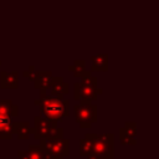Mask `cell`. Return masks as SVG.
Returning a JSON list of instances; mask_svg holds the SVG:
<instances>
[{"mask_svg": "<svg viewBox=\"0 0 159 159\" xmlns=\"http://www.w3.org/2000/svg\"><path fill=\"white\" fill-rule=\"evenodd\" d=\"M31 134L35 139H46L55 137H63V129L58 128L56 122L48 120L42 116H35L34 127L30 128Z\"/></svg>", "mask_w": 159, "mask_h": 159, "instance_id": "obj_4", "label": "cell"}, {"mask_svg": "<svg viewBox=\"0 0 159 159\" xmlns=\"http://www.w3.org/2000/svg\"><path fill=\"white\" fill-rule=\"evenodd\" d=\"M137 123L125 122L124 127L119 130V139L122 145H135L137 144Z\"/></svg>", "mask_w": 159, "mask_h": 159, "instance_id": "obj_7", "label": "cell"}, {"mask_svg": "<svg viewBox=\"0 0 159 159\" xmlns=\"http://www.w3.org/2000/svg\"><path fill=\"white\" fill-rule=\"evenodd\" d=\"M36 73H37V70L35 68V66H34V65H30L29 68L22 72V76H24L25 78H27L29 81H34L35 77H36Z\"/></svg>", "mask_w": 159, "mask_h": 159, "instance_id": "obj_18", "label": "cell"}, {"mask_svg": "<svg viewBox=\"0 0 159 159\" xmlns=\"http://www.w3.org/2000/svg\"><path fill=\"white\" fill-rule=\"evenodd\" d=\"M91 72H107L108 71V55L98 53L91 57Z\"/></svg>", "mask_w": 159, "mask_h": 159, "instance_id": "obj_12", "label": "cell"}, {"mask_svg": "<svg viewBox=\"0 0 159 159\" xmlns=\"http://www.w3.org/2000/svg\"><path fill=\"white\" fill-rule=\"evenodd\" d=\"M102 93L103 89L97 86V77L92 76L91 71H86L80 81L73 84V97L80 103H92Z\"/></svg>", "mask_w": 159, "mask_h": 159, "instance_id": "obj_2", "label": "cell"}, {"mask_svg": "<svg viewBox=\"0 0 159 159\" xmlns=\"http://www.w3.org/2000/svg\"><path fill=\"white\" fill-rule=\"evenodd\" d=\"M52 72L51 71H37L34 82V87L40 89L41 93H46V91L50 88L51 82H52Z\"/></svg>", "mask_w": 159, "mask_h": 159, "instance_id": "obj_8", "label": "cell"}, {"mask_svg": "<svg viewBox=\"0 0 159 159\" xmlns=\"http://www.w3.org/2000/svg\"><path fill=\"white\" fill-rule=\"evenodd\" d=\"M0 114L11 116L12 118H15L19 116V107L14 104L11 99L0 101Z\"/></svg>", "mask_w": 159, "mask_h": 159, "instance_id": "obj_16", "label": "cell"}, {"mask_svg": "<svg viewBox=\"0 0 159 159\" xmlns=\"http://www.w3.org/2000/svg\"><path fill=\"white\" fill-rule=\"evenodd\" d=\"M96 137H97L96 133H87L84 138L80 140V155L81 157H88L92 153Z\"/></svg>", "mask_w": 159, "mask_h": 159, "instance_id": "obj_13", "label": "cell"}, {"mask_svg": "<svg viewBox=\"0 0 159 159\" xmlns=\"http://www.w3.org/2000/svg\"><path fill=\"white\" fill-rule=\"evenodd\" d=\"M0 65H1V61H0Z\"/></svg>", "mask_w": 159, "mask_h": 159, "instance_id": "obj_19", "label": "cell"}, {"mask_svg": "<svg viewBox=\"0 0 159 159\" xmlns=\"http://www.w3.org/2000/svg\"><path fill=\"white\" fill-rule=\"evenodd\" d=\"M50 89H51L50 96H65L70 92V84L63 81V77L53 76Z\"/></svg>", "mask_w": 159, "mask_h": 159, "instance_id": "obj_11", "label": "cell"}, {"mask_svg": "<svg viewBox=\"0 0 159 159\" xmlns=\"http://www.w3.org/2000/svg\"><path fill=\"white\" fill-rule=\"evenodd\" d=\"M0 87L1 88H17L19 87V72L17 71H1L0 72Z\"/></svg>", "mask_w": 159, "mask_h": 159, "instance_id": "obj_10", "label": "cell"}, {"mask_svg": "<svg viewBox=\"0 0 159 159\" xmlns=\"http://www.w3.org/2000/svg\"><path fill=\"white\" fill-rule=\"evenodd\" d=\"M35 106H39L46 119L52 122H62L70 114V102L63 96H50L41 93L39 99L34 101Z\"/></svg>", "mask_w": 159, "mask_h": 159, "instance_id": "obj_1", "label": "cell"}, {"mask_svg": "<svg viewBox=\"0 0 159 159\" xmlns=\"http://www.w3.org/2000/svg\"><path fill=\"white\" fill-rule=\"evenodd\" d=\"M14 134L19 140H26L29 139L31 132H30V124L27 122H14Z\"/></svg>", "mask_w": 159, "mask_h": 159, "instance_id": "obj_15", "label": "cell"}, {"mask_svg": "<svg viewBox=\"0 0 159 159\" xmlns=\"http://www.w3.org/2000/svg\"><path fill=\"white\" fill-rule=\"evenodd\" d=\"M73 114L81 128H91L97 122V106L93 103H78L73 107Z\"/></svg>", "mask_w": 159, "mask_h": 159, "instance_id": "obj_6", "label": "cell"}, {"mask_svg": "<svg viewBox=\"0 0 159 159\" xmlns=\"http://www.w3.org/2000/svg\"><path fill=\"white\" fill-rule=\"evenodd\" d=\"M12 135H14L12 117L0 114V140H10Z\"/></svg>", "mask_w": 159, "mask_h": 159, "instance_id": "obj_9", "label": "cell"}, {"mask_svg": "<svg viewBox=\"0 0 159 159\" xmlns=\"http://www.w3.org/2000/svg\"><path fill=\"white\" fill-rule=\"evenodd\" d=\"M19 159H45L42 154V148L41 145H35L31 144L27 150H19L17 152Z\"/></svg>", "mask_w": 159, "mask_h": 159, "instance_id": "obj_14", "label": "cell"}, {"mask_svg": "<svg viewBox=\"0 0 159 159\" xmlns=\"http://www.w3.org/2000/svg\"><path fill=\"white\" fill-rule=\"evenodd\" d=\"M89 155H94L101 159H114V134H97Z\"/></svg>", "mask_w": 159, "mask_h": 159, "instance_id": "obj_5", "label": "cell"}, {"mask_svg": "<svg viewBox=\"0 0 159 159\" xmlns=\"http://www.w3.org/2000/svg\"><path fill=\"white\" fill-rule=\"evenodd\" d=\"M68 71L73 73L76 78H81L83 73L87 71L86 70V61L84 60H76L72 65L68 66Z\"/></svg>", "mask_w": 159, "mask_h": 159, "instance_id": "obj_17", "label": "cell"}, {"mask_svg": "<svg viewBox=\"0 0 159 159\" xmlns=\"http://www.w3.org/2000/svg\"><path fill=\"white\" fill-rule=\"evenodd\" d=\"M42 154L45 159H63L68 157V140L63 137L40 139Z\"/></svg>", "mask_w": 159, "mask_h": 159, "instance_id": "obj_3", "label": "cell"}]
</instances>
